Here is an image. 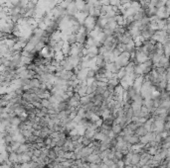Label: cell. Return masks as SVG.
<instances>
[{"label":"cell","mask_w":170,"mask_h":168,"mask_svg":"<svg viewBox=\"0 0 170 168\" xmlns=\"http://www.w3.org/2000/svg\"><path fill=\"white\" fill-rule=\"evenodd\" d=\"M169 38V32L165 30H158L155 31L154 34H153L152 38L150 40H152L154 43H159V44H162L165 40Z\"/></svg>","instance_id":"cell-1"},{"label":"cell","mask_w":170,"mask_h":168,"mask_svg":"<svg viewBox=\"0 0 170 168\" xmlns=\"http://www.w3.org/2000/svg\"><path fill=\"white\" fill-rule=\"evenodd\" d=\"M147 60H148L147 54L142 53V51H140L137 49H136L135 53L131 56V60L133 61L135 64H140V63H143V62H145Z\"/></svg>","instance_id":"cell-2"},{"label":"cell","mask_w":170,"mask_h":168,"mask_svg":"<svg viewBox=\"0 0 170 168\" xmlns=\"http://www.w3.org/2000/svg\"><path fill=\"white\" fill-rule=\"evenodd\" d=\"M130 60H131V56H130V54H129L128 53H126V51H124V53H121L119 56H117L114 62L117 63V64L119 65L120 68H121V67H124V66H126Z\"/></svg>","instance_id":"cell-3"},{"label":"cell","mask_w":170,"mask_h":168,"mask_svg":"<svg viewBox=\"0 0 170 168\" xmlns=\"http://www.w3.org/2000/svg\"><path fill=\"white\" fill-rule=\"evenodd\" d=\"M156 17L159 20H164V19H168L169 17V7L167 6H162L157 8L156 11Z\"/></svg>","instance_id":"cell-4"},{"label":"cell","mask_w":170,"mask_h":168,"mask_svg":"<svg viewBox=\"0 0 170 168\" xmlns=\"http://www.w3.org/2000/svg\"><path fill=\"white\" fill-rule=\"evenodd\" d=\"M96 18L89 15L88 17L86 18V20L84 21V23H83V26L88 30V32H91V31L94 30V27H96Z\"/></svg>","instance_id":"cell-5"},{"label":"cell","mask_w":170,"mask_h":168,"mask_svg":"<svg viewBox=\"0 0 170 168\" xmlns=\"http://www.w3.org/2000/svg\"><path fill=\"white\" fill-rule=\"evenodd\" d=\"M107 23H108V18L105 17V15H100L98 18H96V27H94V29H98L100 31H103V28H105V25H107Z\"/></svg>","instance_id":"cell-6"},{"label":"cell","mask_w":170,"mask_h":168,"mask_svg":"<svg viewBox=\"0 0 170 168\" xmlns=\"http://www.w3.org/2000/svg\"><path fill=\"white\" fill-rule=\"evenodd\" d=\"M87 91H88V85L85 83V82H80V83L77 85V87L75 88V92L80 97L87 95Z\"/></svg>","instance_id":"cell-7"},{"label":"cell","mask_w":170,"mask_h":168,"mask_svg":"<svg viewBox=\"0 0 170 168\" xmlns=\"http://www.w3.org/2000/svg\"><path fill=\"white\" fill-rule=\"evenodd\" d=\"M89 16V13L87 12V11H78L77 13L75 14V19L77 20V22L79 23V24L83 25V23H84V21L86 20V18Z\"/></svg>","instance_id":"cell-8"},{"label":"cell","mask_w":170,"mask_h":168,"mask_svg":"<svg viewBox=\"0 0 170 168\" xmlns=\"http://www.w3.org/2000/svg\"><path fill=\"white\" fill-rule=\"evenodd\" d=\"M144 76L143 75H138L137 77H136V79L134 80V82H133V84L131 85L132 87H133L134 89H135L136 91L139 92V90H140V88H141V86H142V84H143V82H144Z\"/></svg>","instance_id":"cell-9"},{"label":"cell","mask_w":170,"mask_h":168,"mask_svg":"<svg viewBox=\"0 0 170 168\" xmlns=\"http://www.w3.org/2000/svg\"><path fill=\"white\" fill-rule=\"evenodd\" d=\"M124 49L126 53H128L130 56H132V54L135 53V51H136V46H135V44L133 43V41H132L130 43H128V44L124 45Z\"/></svg>","instance_id":"cell-10"},{"label":"cell","mask_w":170,"mask_h":168,"mask_svg":"<svg viewBox=\"0 0 170 168\" xmlns=\"http://www.w3.org/2000/svg\"><path fill=\"white\" fill-rule=\"evenodd\" d=\"M50 40L53 42H59V41H62V33H61L60 30H57L55 31L54 33H52V34L50 35Z\"/></svg>","instance_id":"cell-11"},{"label":"cell","mask_w":170,"mask_h":168,"mask_svg":"<svg viewBox=\"0 0 170 168\" xmlns=\"http://www.w3.org/2000/svg\"><path fill=\"white\" fill-rule=\"evenodd\" d=\"M90 103H92L91 101V97L90 95H85L80 98V101H79V104L81 107H86L87 105H89Z\"/></svg>","instance_id":"cell-12"},{"label":"cell","mask_w":170,"mask_h":168,"mask_svg":"<svg viewBox=\"0 0 170 168\" xmlns=\"http://www.w3.org/2000/svg\"><path fill=\"white\" fill-rule=\"evenodd\" d=\"M107 62L103 60V56L101 54H99L98 56H96V67H105Z\"/></svg>","instance_id":"cell-13"},{"label":"cell","mask_w":170,"mask_h":168,"mask_svg":"<svg viewBox=\"0 0 170 168\" xmlns=\"http://www.w3.org/2000/svg\"><path fill=\"white\" fill-rule=\"evenodd\" d=\"M134 66H135V63H134L132 60H130L126 66H124V70H126V75H129V74H131V73H133Z\"/></svg>","instance_id":"cell-14"},{"label":"cell","mask_w":170,"mask_h":168,"mask_svg":"<svg viewBox=\"0 0 170 168\" xmlns=\"http://www.w3.org/2000/svg\"><path fill=\"white\" fill-rule=\"evenodd\" d=\"M76 7H77V10L78 11H83L86 7V2L84 0H78V1H75Z\"/></svg>","instance_id":"cell-15"},{"label":"cell","mask_w":170,"mask_h":168,"mask_svg":"<svg viewBox=\"0 0 170 168\" xmlns=\"http://www.w3.org/2000/svg\"><path fill=\"white\" fill-rule=\"evenodd\" d=\"M70 49H71V45L67 44V43H64L63 45V48H62V53L65 56H70Z\"/></svg>","instance_id":"cell-16"},{"label":"cell","mask_w":170,"mask_h":168,"mask_svg":"<svg viewBox=\"0 0 170 168\" xmlns=\"http://www.w3.org/2000/svg\"><path fill=\"white\" fill-rule=\"evenodd\" d=\"M64 58H65V56L63 54L62 51H56V53H54V60L61 62L64 60Z\"/></svg>","instance_id":"cell-17"},{"label":"cell","mask_w":170,"mask_h":168,"mask_svg":"<svg viewBox=\"0 0 170 168\" xmlns=\"http://www.w3.org/2000/svg\"><path fill=\"white\" fill-rule=\"evenodd\" d=\"M105 39H107V36H105V33L103 32V31H101V32H100L99 33V35L98 36H96V38L94 40H96V41L98 42H100L101 45L103 44V42L105 41Z\"/></svg>","instance_id":"cell-18"},{"label":"cell","mask_w":170,"mask_h":168,"mask_svg":"<svg viewBox=\"0 0 170 168\" xmlns=\"http://www.w3.org/2000/svg\"><path fill=\"white\" fill-rule=\"evenodd\" d=\"M139 3H140V6H141V9H143V10H145L146 8L149 5V2L150 0H138Z\"/></svg>","instance_id":"cell-19"},{"label":"cell","mask_w":170,"mask_h":168,"mask_svg":"<svg viewBox=\"0 0 170 168\" xmlns=\"http://www.w3.org/2000/svg\"><path fill=\"white\" fill-rule=\"evenodd\" d=\"M94 77H96V69H91V68H89L88 78H94Z\"/></svg>","instance_id":"cell-20"},{"label":"cell","mask_w":170,"mask_h":168,"mask_svg":"<svg viewBox=\"0 0 170 168\" xmlns=\"http://www.w3.org/2000/svg\"><path fill=\"white\" fill-rule=\"evenodd\" d=\"M1 98H2V94L0 93V100H1Z\"/></svg>","instance_id":"cell-21"}]
</instances>
